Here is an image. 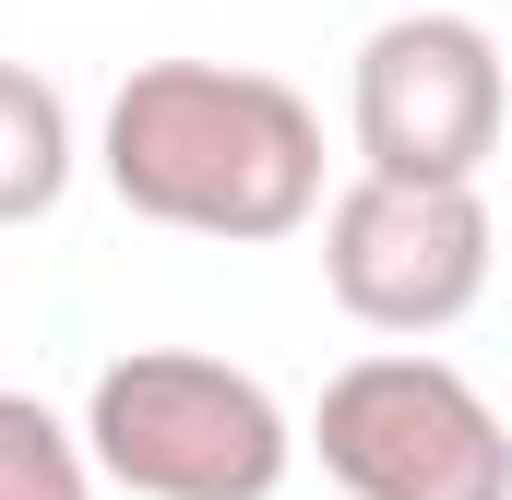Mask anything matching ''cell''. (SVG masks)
<instances>
[{"label":"cell","mask_w":512,"mask_h":500,"mask_svg":"<svg viewBox=\"0 0 512 500\" xmlns=\"http://www.w3.org/2000/svg\"><path fill=\"white\" fill-rule=\"evenodd\" d=\"M108 191L179 239H298L322 215V120L298 84L239 60H143L108 96Z\"/></svg>","instance_id":"cell-1"},{"label":"cell","mask_w":512,"mask_h":500,"mask_svg":"<svg viewBox=\"0 0 512 500\" xmlns=\"http://www.w3.org/2000/svg\"><path fill=\"white\" fill-rule=\"evenodd\" d=\"M84 453L131 500H274L298 465V429L251 370L191 346H131L84 393Z\"/></svg>","instance_id":"cell-2"},{"label":"cell","mask_w":512,"mask_h":500,"mask_svg":"<svg viewBox=\"0 0 512 500\" xmlns=\"http://www.w3.org/2000/svg\"><path fill=\"white\" fill-rule=\"evenodd\" d=\"M310 453L346 500H512V429L453 358L382 346L322 381Z\"/></svg>","instance_id":"cell-3"},{"label":"cell","mask_w":512,"mask_h":500,"mask_svg":"<svg viewBox=\"0 0 512 500\" xmlns=\"http://www.w3.org/2000/svg\"><path fill=\"white\" fill-rule=\"evenodd\" d=\"M358 179H417V191H477V167L501 155L512 84L489 24L465 12H393L358 48Z\"/></svg>","instance_id":"cell-4"},{"label":"cell","mask_w":512,"mask_h":500,"mask_svg":"<svg viewBox=\"0 0 512 500\" xmlns=\"http://www.w3.org/2000/svg\"><path fill=\"white\" fill-rule=\"evenodd\" d=\"M501 227L477 191H417V179H346L322 203V286L370 334H453L489 298Z\"/></svg>","instance_id":"cell-5"},{"label":"cell","mask_w":512,"mask_h":500,"mask_svg":"<svg viewBox=\"0 0 512 500\" xmlns=\"http://www.w3.org/2000/svg\"><path fill=\"white\" fill-rule=\"evenodd\" d=\"M72 191V108L48 72L0 60V227H36Z\"/></svg>","instance_id":"cell-6"},{"label":"cell","mask_w":512,"mask_h":500,"mask_svg":"<svg viewBox=\"0 0 512 500\" xmlns=\"http://www.w3.org/2000/svg\"><path fill=\"white\" fill-rule=\"evenodd\" d=\"M0 500H96L84 429H60L36 393H0Z\"/></svg>","instance_id":"cell-7"}]
</instances>
